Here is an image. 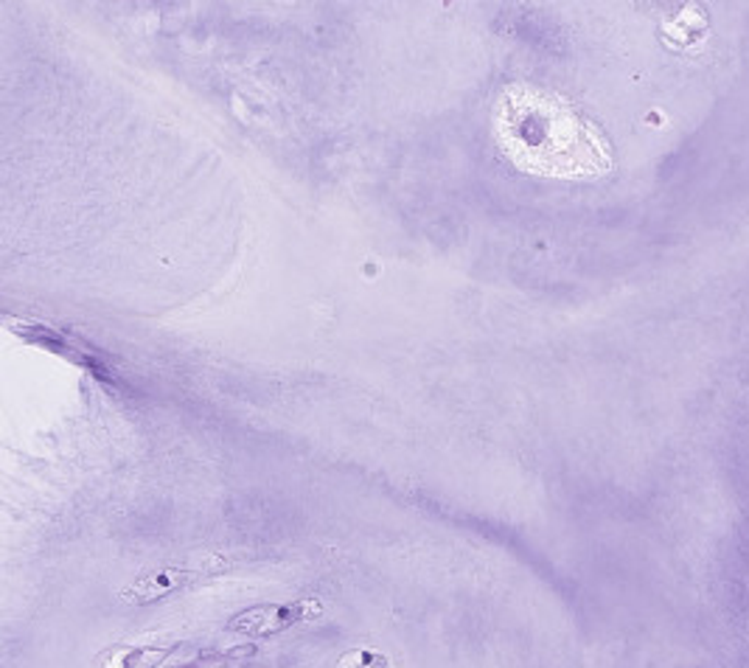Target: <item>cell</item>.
<instances>
[{"mask_svg":"<svg viewBox=\"0 0 749 668\" xmlns=\"http://www.w3.org/2000/svg\"><path fill=\"white\" fill-rule=\"evenodd\" d=\"M500 153L519 172L553 180H595L612 169L606 141L576 107L548 87L517 82L500 90L491 113Z\"/></svg>","mask_w":749,"mask_h":668,"instance_id":"cell-1","label":"cell"},{"mask_svg":"<svg viewBox=\"0 0 749 668\" xmlns=\"http://www.w3.org/2000/svg\"><path fill=\"white\" fill-rule=\"evenodd\" d=\"M320 616L318 602H290V604H261V607H253L233 616L228 629L231 632H242V635L250 637H267L279 635L284 629L295 627V623L312 621Z\"/></svg>","mask_w":749,"mask_h":668,"instance_id":"cell-2","label":"cell"},{"mask_svg":"<svg viewBox=\"0 0 749 668\" xmlns=\"http://www.w3.org/2000/svg\"><path fill=\"white\" fill-rule=\"evenodd\" d=\"M222 568H225V564L217 562V564H211V568H202V570H194V568L152 570V573H144L140 579H135V582L121 593V598H124L126 604L160 602V598L172 596L174 590L192 587V584H197L199 579L211 576V573H219Z\"/></svg>","mask_w":749,"mask_h":668,"instance_id":"cell-3","label":"cell"},{"mask_svg":"<svg viewBox=\"0 0 749 668\" xmlns=\"http://www.w3.org/2000/svg\"><path fill=\"white\" fill-rule=\"evenodd\" d=\"M180 646V643H177ZM177 646H113L99 655V668H158Z\"/></svg>","mask_w":749,"mask_h":668,"instance_id":"cell-4","label":"cell"},{"mask_svg":"<svg viewBox=\"0 0 749 668\" xmlns=\"http://www.w3.org/2000/svg\"><path fill=\"white\" fill-rule=\"evenodd\" d=\"M704 28H708V17L699 7H685L683 14H677L674 21H668L663 26V37L668 46L674 48H690L697 46L704 37Z\"/></svg>","mask_w":749,"mask_h":668,"instance_id":"cell-5","label":"cell"},{"mask_svg":"<svg viewBox=\"0 0 749 668\" xmlns=\"http://www.w3.org/2000/svg\"><path fill=\"white\" fill-rule=\"evenodd\" d=\"M253 652H256L253 646H240L231 648V652H202V655H194L192 660L177 663L174 668H245Z\"/></svg>","mask_w":749,"mask_h":668,"instance_id":"cell-6","label":"cell"}]
</instances>
